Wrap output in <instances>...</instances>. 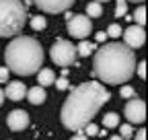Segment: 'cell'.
Instances as JSON below:
<instances>
[{
	"label": "cell",
	"mask_w": 148,
	"mask_h": 140,
	"mask_svg": "<svg viewBox=\"0 0 148 140\" xmlns=\"http://www.w3.org/2000/svg\"><path fill=\"white\" fill-rule=\"evenodd\" d=\"M125 2H136L138 4V2H142V0H125Z\"/></svg>",
	"instance_id": "4dcf8cb0"
},
{
	"label": "cell",
	"mask_w": 148,
	"mask_h": 140,
	"mask_svg": "<svg viewBox=\"0 0 148 140\" xmlns=\"http://www.w3.org/2000/svg\"><path fill=\"white\" fill-rule=\"evenodd\" d=\"M134 140H146V130H138V136Z\"/></svg>",
	"instance_id": "4316f807"
},
{
	"label": "cell",
	"mask_w": 148,
	"mask_h": 140,
	"mask_svg": "<svg viewBox=\"0 0 148 140\" xmlns=\"http://www.w3.org/2000/svg\"><path fill=\"white\" fill-rule=\"evenodd\" d=\"M49 58L58 66H70L76 60V47L66 39H58L49 49Z\"/></svg>",
	"instance_id": "5b68a950"
},
{
	"label": "cell",
	"mask_w": 148,
	"mask_h": 140,
	"mask_svg": "<svg viewBox=\"0 0 148 140\" xmlns=\"http://www.w3.org/2000/svg\"><path fill=\"white\" fill-rule=\"evenodd\" d=\"M53 84L58 86L60 91H66V89H68V78H66V76H62V78H58V80H56Z\"/></svg>",
	"instance_id": "603a6c76"
},
{
	"label": "cell",
	"mask_w": 148,
	"mask_h": 140,
	"mask_svg": "<svg viewBox=\"0 0 148 140\" xmlns=\"http://www.w3.org/2000/svg\"><path fill=\"white\" fill-rule=\"evenodd\" d=\"M103 126H105V128H117V126H119V115H117L115 111L105 113V115H103Z\"/></svg>",
	"instance_id": "9a60e30c"
},
{
	"label": "cell",
	"mask_w": 148,
	"mask_h": 140,
	"mask_svg": "<svg viewBox=\"0 0 148 140\" xmlns=\"http://www.w3.org/2000/svg\"><path fill=\"white\" fill-rule=\"evenodd\" d=\"M4 95H6L10 101H21V99H25V95H27V86H25V82H21V80L8 82Z\"/></svg>",
	"instance_id": "8fae6325"
},
{
	"label": "cell",
	"mask_w": 148,
	"mask_h": 140,
	"mask_svg": "<svg viewBox=\"0 0 148 140\" xmlns=\"http://www.w3.org/2000/svg\"><path fill=\"white\" fill-rule=\"evenodd\" d=\"M95 49H97V47H95V43H90V41L82 39V41L78 43V47H76V56H82V58H86V56H90Z\"/></svg>",
	"instance_id": "5bb4252c"
},
{
	"label": "cell",
	"mask_w": 148,
	"mask_h": 140,
	"mask_svg": "<svg viewBox=\"0 0 148 140\" xmlns=\"http://www.w3.org/2000/svg\"><path fill=\"white\" fill-rule=\"evenodd\" d=\"M8 72H10V70L6 66H0V82H6L8 80Z\"/></svg>",
	"instance_id": "cb8c5ba5"
},
{
	"label": "cell",
	"mask_w": 148,
	"mask_h": 140,
	"mask_svg": "<svg viewBox=\"0 0 148 140\" xmlns=\"http://www.w3.org/2000/svg\"><path fill=\"white\" fill-rule=\"evenodd\" d=\"M119 95H121L123 99H134V97H136V91L132 89V86H121Z\"/></svg>",
	"instance_id": "44dd1931"
},
{
	"label": "cell",
	"mask_w": 148,
	"mask_h": 140,
	"mask_svg": "<svg viewBox=\"0 0 148 140\" xmlns=\"http://www.w3.org/2000/svg\"><path fill=\"white\" fill-rule=\"evenodd\" d=\"M101 12H103V6L99 2H88L86 4V16L88 19L90 16H101Z\"/></svg>",
	"instance_id": "2e32d148"
},
{
	"label": "cell",
	"mask_w": 148,
	"mask_h": 140,
	"mask_svg": "<svg viewBox=\"0 0 148 140\" xmlns=\"http://www.w3.org/2000/svg\"><path fill=\"white\" fill-rule=\"evenodd\" d=\"M27 99H29V103H33V105H41L43 101H45V91H43V86H33V89H29L27 91V95H25Z\"/></svg>",
	"instance_id": "7c38bea8"
},
{
	"label": "cell",
	"mask_w": 148,
	"mask_h": 140,
	"mask_svg": "<svg viewBox=\"0 0 148 140\" xmlns=\"http://www.w3.org/2000/svg\"><path fill=\"white\" fill-rule=\"evenodd\" d=\"M111 140H121V138L119 136H111Z\"/></svg>",
	"instance_id": "1f68e13d"
},
{
	"label": "cell",
	"mask_w": 148,
	"mask_h": 140,
	"mask_svg": "<svg viewBox=\"0 0 148 140\" xmlns=\"http://www.w3.org/2000/svg\"><path fill=\"white\" fill-rule=\"evenodd\" d=\"M27 21V8L21 0H0V37L21 33Z\"/></svg>",
	"instance_id": "277c9868"
},
{
	"label": "cell",
	"mask_w": 148,
	"mask_h": 140,
	"mask_svg": "<svg viewBox=\"0 0 148 140\" xmlns=\"http://www.w3.org/2000/svg\"><path fill=\"white\" fill-rule=\"evenodd\" d=\"M123 33V45L125 47H140V45H144V41H146V33H144V27H138V25H130L125 31H121Z\"/></svg>",
	"instance_id": "ba28073f"
},
{
	"label": "cell",
	"mask_w": 148,
	"mask_h": 140,
	"mask_svg": "<svg viewBox=\"0 0 148 140\" xmlns=\"http://www.w3.org/2000/svg\"><path fill=\"white\" fill-rule=\"evenodd\" d=\"M6 124H8V128H10V130L21 132V130H25V128L29 126V113H27V111H23V109H12V111L8 113Z\"/></svg>",
	"instance_id": "30bf717a"
},
{
	"label": "cell",
	"mask_w": 148,
	"mask_h": 140,
	"mask_svg": "<svg viewBox=\"0 0 148 140\" xmlns=\"http://www.w3.org/2000/svg\"><path fill=\"white\" fill-rule=\"evenodd\" d=\"M2 101H4V91L0 89V105H2Z\"/></svg>",
	"instance_id": "f546056e"
},
{
	"label": "cell",
	"mask_w": 148,
	"mask_h": 140,
	"mask_svg": "<svg viewBox=\"0 0 148 140\" xmlns=\"http://www.w3.org/2000/svg\"><path fill=\"white\" fill-rule=\"evenodd\" d=\"M4 62L6 68L12 70L14 74L29 76L35 74L39 66L43 64V49L41 43L33 37H14L4 51Z\"/></svg>",
	"instance_id": "3957f363"
},
{
	"label": "cell",
	"mask_w": 148,
	"mask_h": 140,
	"mask_svg": "<svg viewBox=\"0 0 148 140\" xmlns=\"http://www.w3.org/2000/svg\"><path fill=\"white\" fill-rule=\"evenodd\" d=\"M127 12V2L125 0H117V4H115V16H123Z\"/></svg>",
	"instance_id": "d6986e66"
},
{
	"label": "cell",
	"mask_w": 148,
	"mask_h": 140,
	"mask_svg": "<svg viewBox=\"0 0 148 140\" xmlns=\"http://www.w3.org/2000/svg\"><path fill=\"white\" fill-rule=\"evenodd\" d=\"M45 19H43V16H39V14H37V16H33V19H31V27L35 29V31H41V29H45Z\"/></svg>",
	"instance_id": "ac0fdd59"
},
{
	"label": "cell",
	"mask_w": 148,
	"mask_h": 140,
	"mask_svg": "<svg viewBox=\"0 0 148 140\" xmlns=\"http://www.w3.org/2000/svg\"><path fill=\"white\" fill-rule=\"evenodd\" d=\"M138 74H140V78H146V62L144 60L138 64Z\"/></svg>",
	"instance_id": "484cf974"
},
{
	"label": "cell",
	"mask_w": 148,
	"mask_h": 140,
	"mask_svg": "<svg viewBox=\"0 0 148 140\" xmlns=\"http://www.w3.org/2000/svg\"><path fill=\"white\" fill-rule=\"evenodd\" d=\"M123 113L130 124H142L146 119V103L142 99H132V101H127Z\"/></svg>",
	"instance_id": "52a82bcc"
},
{
	"label": "cell",
	"mask_w": 148,
	"mask_h": 140,
	"mask_svg": "<svg viewBox=\"0 0 148 140\" xmlns=\"http://www.w3.org/2000/svg\"><path fill=\"white\" fill-rule=\"evenodd\" d=\"M92 31V21L86 14H68V33L76 39H86Z\"/></svg>",
	"instance_id": "8992f818"
},
{
	"label": "cell",
	"mask_w": 148,
	"mask_h": 140,
	"mask_svg": "<svg viewBox=\"0 0 148 140\" xmlns=\"http://www.w3.org/2000/svg\"><path fill=\"white\" fill-rule=\"evenodd\" d=\"M33 2L43 12H64L74 4V0H33Z\"/></svg>",
	"instance_id": "9c48e42d"
},
{
	"label": "cell",
	"mask_w": 148,
	"mask_h": 140,
	"mask_svg": "<svg viewBox=\"0 0 148 140\" xmlns=\"http://www.w3.org/2000/svg\"><path fill=\"white\" fill-rule=\"evenodd\" d=\"M134 19H136L138 27H144V23H146V8L144 6H138V10L134 12Z\"/></svg>",
	"instance_id": "e0dca14e"
},
{
	"label": "cell",
	"mask_w": 148,
	"mask_h": 140,
	"mask_svg": "<svg viewBox=\"0 0 148 140\" xmlns=\"http://www.w3.org/2000/svg\"><path fill=\"white\" fill-rule=\"evenodd\" d=\"M70 140H88V138H86L84 134H74V136H72Z\"/></svg>",
	"instance_id": "83f0119b"
},
{
	"label": "cell",
	"mask_w": 148,
	"mask_h": 140,
	"mask_svg": "<svg viewBox=\"0 0 148 140\" xmlns=\"http://www.w3.org/2000/svg\"><path fill=\"white\" fill-rule=\"evenodd\" d=\"M107 35H109V37H119V35H121V27H119L117 23L109 25V29H107Z\"/></svg>",
	"instance_id": "ffe728a7"
},
{
	"label": "cell",
	"mask_w": 148,
	"mask_h": 140,
	"mask_svg": "<svg viewBox=\"0 0 148 140\" xmlns=\"http://www.w3.org/2000/svg\"><path fill=\"white\" fill-rule=\"evenodd\" d=\"M37 82H39V86H49L56 82V74L51 68H41L37 70Z\"/></svg>",
	"instance_id": "4fadbf2b"
},
{
	"label": "cell",
	"mask_w": 148,
	"mask_h": 140,
	"mask_svg": "<svg viewBox=\"0 0 148 140\" xmlns=\"http://www.w3.org/2000/svg\"><path fill=\"white\" fill-rule=\"evenodd\" d=\"M105 37H107V33H105V31L97 33V41H105Z\"/></svg>",
	"instance_id": "f1b7e54d"
},
{
	"label": "cell",
	"mask_w": 148,
	"mask_h": 140,
	"mask_svg": "<svg viewBox=\"0 0 148 140\" xmlns=\"http://www.w3.org/2000/svg\"><path fill=\"white\" fill-rule=\"evenodd\" d=\"M119 132H121V134H119V138H121V140H125V138L132 136V132H134V130H132V126H130V124H123Z\"/></svg>",
	"instance_id": "7402d4cb"
},
{
	"label": "cell",
	"mask_w": 148,
	"mask_h": 140,
	"mask_svg": "<svg viewBox=\"0 0 148 140\" xmlns=\"http://www.w3.org/2000/svg\"><path fill=\"white\" fill-rule=\"evenodd\" d=\"M95 2H99V4H101V2H103V0H95ZM105 2H107V0H105Z\"/></svg>",
	"instance_id": "d6a6232c"
},
{
	"label": "cell",
	"mask_w": 148,
	"mask_h": 140,
	"mask_svg": "<svg viewBox=\"0 0 148 140\" xmlns=\"http://www.w3.org/2000/svg\"><path fill=\"white\" fill-rule=\"evenodd\" d=\"M109 101V91L101 82L88 80L72 89L70 97L62 107V124L68 130H82L95 113Z\"/></svg>",
	"instance_id": "6da1fadb"
},
{
	"label": "cell",
	"mask_w": 148,
	"mask_h": 140,
	"mask_svg": "<svg viewBox=\"0 0 148 140\" xmlns=\"http://www.w3.org/2000/svg\"><path fill=\"white\" fill-rule=\"evenodd\" d=\"M84 128H86V132H88V136H97V134H99V128H97L95 124H86Z\"/></svg>",
	"instance_id": "d4e9b609"
},
{
	"label": "cell",
	"mask_w": 148,
	"mask_h": 140,
	"mask_svg": "<svg viewBox=\"0 0 148 140\" xmlns=\"http://www.w3.org/2000/svg\"><path fill=\"white\" fill-rule=\"evenodd\" d=\"M136 70L134 51L123 43H105L95 54V74L109 84L127 82Z\"/></svg>",
	"instance_id": "7a4b0ae2"
}]
</instances>
